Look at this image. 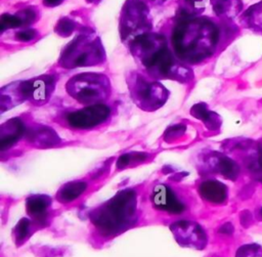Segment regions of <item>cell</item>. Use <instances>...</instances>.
<instances>
[{
    "label": "cell",
    "instance_id": "obj_13",
    "mask_svg": "<svg viewBox=\"0 0 262 257\" xmlns=\"http://www.w3.org/2000/svg\"><path fill=\"white\" fill-rule=\"evenodd\" d=\"M201 196L208 202L214 204L224 203L227 199V187L217 180H207L200 185Z\"/></svg>",
    "mask_w": 262,
    "mask_h": 257
},
{
    "label": "cell",
    "instance_id": "obj_14",
    "mask_svg": "<svg viewBox=\"0 0 262 257\" xmlns=\"http://www.w3.org/2000/svg\"><path fill=\"white\" fill-rule=\"evenodd\" d=\"M209 162L215 171L219 172L228 179L234 180L239 173L238 165L233 160L224 155L213 154L210 157Z\"/></svg>",
    "mask_w": 262,
    "mask_h": 257
},
{
    "label": "cell",
    "instance_id": "obj_6",
    "mask_svg": "<svg viewBox=\"0 0 262 257\" xmlns=\"http://www.w3.org/2000/svg\"><path fill=\"white\" fill-rule=\"evenodd\" d=\"M130 91L138 105L148 111L160 108L168 96V91L162 84L156 81H148L140 75L131 77Z\"/></svg>",
    "mask_w": 262,
    "mask_h": 257
},
{
    "label": "cell",
    "instance_id": "obj_8",
    "mask_svg": "<svg viewBox=\"0 0 262 257\" xmlns=\"http://www.w3.org/2000/svg\"><path fill=\"white\" fill-rule=\"evenodd\" d=\"M110 115L111 110L107 105L96 103L70 113L67 122L75 129H89L106 121Z\"/></svg>",
    "mask_w": 262,
    "mask_h": 257
},
{
    "label": "cell",
    "instance_id": "obj_31",
    "mask_svg": "<svg viewBox=\"0 0 262 257\" xmlns=\"http://www.w3.org/2000/svg\"><path fill=\"white\" fill-rule=\"evenodd\" d=\"M260 214H261V218H262V209H261V211H260Z\"/></svg>",
    "mask_w": 262,
    "mask_h": 257
},
{
    "label": "cell",
    "instance_id": "obj_21",
    "mask_svg": "<svg viewBox=\"0 0 262 257\" xmlns=\"http://www.w3.org/2000/svg\"><path fill=\"white\" fill-rule=\"evenodd\" d=\"M86 183L82 181L69 182L59 189L58 199L61 202H71L77 199L86 189Z\"/></svg>",
    "mask_w": 262,
    "mask_h": 257
},
{
    "label": "cell",
    "instance_id": "obj_25",
    "mask_svg": "<svg viewBox=\"0 0 262 257\" xmlns=\"http://www.w3.org/2000/svg\"><path fill=\"white\" fill-rule=\"evenodd\" d=\"M250 169L253 171L257 179L262 181V146L258 149L256 156L251 161Z\"/></svg>",
    "mask_w": 262,
    "mask_h": 257
},
{
    "label": "cell",
    "instance_id": "obj_24",
    "mask_svg": "<svg viewBox=\"0 0 262 257\" xmlns=\"http://www.w3.org/2000/svg\"><path fill=\"white\" fill-rule=\"evenodd\" d=\"M146 158V155H144L143 153H132V154H126L123 155L119 158L118 162H117V167L118 168H124L126 166H128L129 164H131L132 162H139L142 161Z\"/></svg>",
    "mask_w": 262,
    "mask_h": 257
},
{
    "label": "cell",
    "instance_id": "obj_20",
    "mask_svg": "<svg viewBox=\"0 0 262 257\" xmlns=\"http://www.w3.org/2000/svg\"><path fill=\"white\" fill-rule=\"evenodd\" d=\"M190 113L193 117L202 120L209 129H218L221 124L220 117L216 113L209 111L206 103L194 104Z\"/></svg>",
    "mask_w": 262,
    "mask_h": 257
},
{
    "label": "cell",
    "instance_id": "obj_5",
    "mask_svg": "<svg viewBox=\"0 0 262 257\" xmlns=\"http://www.w3.org/2000/svg\"><path fill=\"white\" fill-rule=\"evenodd\" d=\"M143 65L151 76L159 79L166 78L177 81H189L192 78L191 71L175 60L167 45L144 61Z\"/></svg>",
    "mask_w": 262,
    "mask_h": 257
},
{
    "label": "cell",
    "instance_id": "obj_3",
    "mask_svg": "<svg viewBox=\"0 0 262 257\" xmlns=\"http://www.w3.org/2000/svg\"><path fill=\"white\" fill-rule=\"evenodd\" d=\"M105 54L98 38H92L88 34L78 36L71 41L61 53L60 66L73 69L97 65L104 60Z\"/></svg>",
    "mask_w": 262,
    "mask_h": 257
},
{
    "label": "cell",
    "instance_id": "obj_1",
    "mask_svg": "<svg viewBox=\"0 0 262 257\" xmlns=\"http://www.w3.org/2000/svg\"><path fill=\"white\" fill-rule=\"evenodd\" d=\"M218 40V27L206 17L178 20L172 35L177 55L188 62H200L211 56Z\"/></svg>",
    "mask_w": 262,
    "mask_h": 257
},
{
    "label": "cell",
    "instance_id": "obj_30",
    "mask_svg": "<svg viewBox=\"0 0 262 257\" xmlns=\"http://www.w3.org/2000/svg\"><path fill=\"white\" fill-rule=\"evenodd\" d=\"M88 3H98L100 0H86Z\"/></svg>",
    "mask_w": 262,
    "mask_h": 257
},
{
    "label": "cell",
    "instance_id": "obj_12",
    "mask_svg": "<svg viewBox=\"0 0 262 257\" xmlns=\"http://www.w3.org/2000/svg\"><path fill=\"white\" fill-rule=\"evenodd\" d=\"M154 206L162 211L172 214H180L184 211V204L177 198L174 191L167 185H157L151 194Z\"/></svg>",
    "mask_w": 262,
    "mask_h": 257
},
{
    "label": "cell",
    "instance_id": "obj_9",
    "mask_svg": "<svg viewBox=\"0 0 262 257\" xmlns=\"http://www.w3.org/2000/svg\"><path fill=\"white\" fill-rule=\"evenodd\" d=\"M55 85L52 76H41L33 80L21 81L23 93L26 100L42 104L50 97Z\"/></svg>",
    "mask_w": 262,
    "mask_h": 257
},
{
    "label": "cell",
    "instance_id": "obj_26",
    "mask_svg": "<svg viewBox=\"0 0 262 257\" xmlns=\"http://www.w3.org/2000/svg\"><path fill=\"white\" fill-rule=\"evenodd\" d=\"M30 226V221L26 218H23L15 226V237L17 241H23L28 233V229Z\"/></svg>",
    "mask_w": 262,
    "mask_h": 257
},
{
    "label": "cell",
    "instance_id": "obj_11",
    "mask_svg": "<svg viewBox=\"0 0 262 257\" xmlns=\"http://www.w3.org/2000/svg\"><path fill=\"white\" fill-rule=\"evenodd\" d=\"M171 230L179 243L195 248H203L206 245V233L202 227L186 220L175 222L171 225Z\"/></svg>",
    "mask_w": 262,
    "mask_h": 257
},
{
    "label": "cell",
    "instance_id": "obj_4",
    "mask_svg": "<svg viewBox=\"0 0 262 257\" xmlns=\"http://www.w3.org/2000/svg\"><path fill=\"white\" fill-rule=\"evenodd\" d=\"M68 92L79 102L96 104L105 99L111 91L106 76L95 73H84L74 76L66 86Z\"/></svg>",
    "mask_w": 262,
    "mask_h": 257
},
{
    "label": "cell",
    "instance_id": "obj_2",
    "mask_svg": "<svg viewBox=\"0 0 262 257\" xmlns=\"http://www.w3.org/2000/svg\"><path fill=\"white\" fill-rule=\"evenodd\" d=\"M136 208L135 195L127 189L119 192L103 208L95 212L93 221L104 231H116L126 226L133 217Z\"/></svg>",
    "mask_w": 262,
    "mask_h": 257
},
{
    "label": "cell",
    "instance_id": "obj_18",
    "mask_svg": "<svg viewBox=\"0 0 262 257\" xmlns=\"http://www.w3.org/2000/svg\"><path fill=\"white\" fill-rule=\"evenodd\" d=\"M214 12L223 18H232L236 16L242 8V0H210Z\"/></svg>",
    "mask_w": 262,
    "mask_h": 257
},
{
    "label": "cell",
    "instance_id": "obj_23",
    "mask_svg": "<svg viewBox=\"0 0 262 257\" xmlns=\"http://www.w3.org/2000/svg\"><path fill=\"white\" fill-rule=\"evenodd\" d=\"M74 30H75V22L70 19L69 17L60 18L55 26V32L62 37L70 36L74 32Z\"/></svg>",
    "mask_w": 262,
    "mask_h": 257
},
{
    "label": "cell",
    "instance_id": "obj_17",
    "mask_svg": "<svg viewBox=\"0 0 262 257\" xmlns=\"http://www.w3.org/2000/svg\"><path fill=\"white\" fill-rule=\"evenodd\" d=\"M50 198L47 196L36 195L27 200L28 213L36 220H44L47 215V210L50 206Z\"/></svg>",
    "mask_w": 262,
    "mask_h": 257
},
{
    "label": "cell",
    "instance_id": "obj_28",
    "mask_svg": "<svg viewBox=\"0 0 262 257\" xmlns=\"http://www.w3.org/2000/svg\"><path fill=\"white\" fill-rule=\"evenodd\" d=\"M184 129H185V127H183V126H181V125H176V126H173L172 128H170L168 131H167V133H166V138H168V137H175L176 136V134H178V135H181L182 134V132L184 131Z\"/></svg>",
    "mask_w": 262,
    "mask_h": 257
},
{
    "label": "cell",
    "instance_id": "obj_10",
    "mask_svg": "<svg viewBox=\"0 0 262 257\" xmlns=\"http://www.w3.org/2000/svg\"><path fill=\"white\" fill-rule=\"evenodd\" d=\"M166 45L167 43L163 36L148 32L136 36L131 41L132 52L140 58L142 63Z\"/></svg>",
    "mask_w": 262,
    "mask_h": 257
},
{
    "label": "cell",
    "instance_id": "obj_27",
    "mask_svg": "<svg viewBox=\"0 0 262 257\" xmlns=\"http://www.w3.org/2000/svg\"><path fill=\"white\" fill-rule=\"evenodd\" d=\"M37 35L36 30L33 29H24L18 31L15 34V39L17 41H21V42H29L31 40H33Z\"/></svg>",
    "mask_w": 262,
    "mask_h": 257
},
{
    "label": "cell",
    "instance_id": "obj_16",
    "mask_svg": "<svg viewBox=\"0 0 262 257\" xmlns=\"http://www.w3.org/2000/svg\"><path fill=\"white\" fill-rule=\"evenodd\" d=\"M26 136L28 140L39 146H51L58 142V135L48 127L39 126L28 129Z\"/></svg>",
    "mask_w": 262,
    "mask_h": 257
},
{
    "label": "cell",
    "instance_id": "obj_19",
    "mask_svg": "<svg viewBox=\"0 0 262 257\" xmlns=\"http://www.w3.org/2000/svg\"><path fill=\"white\" fill-rule=\"evenodd\" d=\"M239 22L245 28L262 32V1L245 10L239 17Z\"/></svg>",
    "mask_w": 262,
    "mask_h": 257
},
{
    "label": "cell",
    "instance_id": "obj_7",
    "mask_svg": "<svg viewBox=\"0 0 262 257\" xmlns=\"http://www.w3.org/2000/svg\"><path fill=\"white\" fill-rule=\"evenodd\" d=\"M148 8L140 0H128L122 10L121 33L122 38H127L131 34L141 35L147 33L150 26Z\"/></svg>",
    "mask_w": 262,
    "mask_h": 257
},
{
    "label": "cell",
    "instance_id": "obj_22",
    "mask_svg": "<svg viewBox=\"0 0 262 257\" xmlns=\"http://www.w3.org/2000/svg\"><path fill=\"white\" fill-rule=\"evenodd\" d=\"M235 257H262V247L258 244H247L238 248Z\"/></svg>",
    "mask_w": 262,
    "mask_h": 257
},
{
    "label": "cell",
    "instance_id": "obj_15",
    "mask_svg": "<svg viewBox=\"0 0 262 257\" xmlns=\"http://www.w3.org/2000/svg\"><path fill=\"white\" fill-rule=\"evenodd\" d=\"M25 133L26 129L20 120H9L1 127V148L4 149L5 147L12 145Z\"/></svg>",
    "mask_w": 262,
    "mask_h": 257
},
{
    "label": "cell",
    "instance_id": "obj_29",
    "mask_svg": "<svg viewBox=\"0 0 262 257\" xmlns=\"http://www.w3.org/2000/svg\"><path fill=\"white\" fill-rule=\"evenodd\" d=\"M63 0H43V4L47 7H54L59 5Z\"/></svg>",
    "mask_w": 262,
    "mask_h": 257
}]
</instances>
